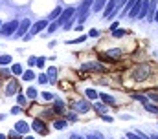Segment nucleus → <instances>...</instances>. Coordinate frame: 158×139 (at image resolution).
Masks as SVG:
<instances>
[{
  "label": "nucleus",
  "instance_id": "obj_1",
  "mask_svg": "<svg viewBox=\"0 0 158 139\" xmlns=\"http://www.w3.org/2000/svg\"><path fill=\"white\" fill-rule=\"evenodd\" d=\"M149 75H151V68H149L147 64L134 66V70L131 71V77H132L136 82H143V81H147V79H149Z\"/></svg>",
  "mask_w": 158,
  "mask_h": 139
},
{
  "label": "nucleus",
  "instance_id": "obj_2",
  "mask_svg": "<svg viewBox=\"0 0 158 139\" xmlns=\"http://www.w3.org/2000/svg\"><path fill=\"white\" fill-rule=\"evenodd\" d=\"M94 4V0H83V4H81V7L76 9V18H79V22H83L85 18H86V15H88V11H90V6Z\"/></svg>",
  "mask_w": 158,
  "mask_h": 139
},
{
  "label": "nucleus",
  "instance_id": "obj_3",
  "mask_svg": "<svg viewBox=\"0 0 158 139\" xmlns=\"http://www.w3.org/2000/svg\"><path fill=\"white\" fill-rule=\"evenodd\" d=\"M74 15H76V7H66V9H63V11H61V15L57 17V20H55V22H57L59 26H63V24H66Z\"/></svg>",
  "mask_w": 158,
  "mask_h": 139
},
{
  "label": "nucleus",
  "instance_id": "obj_4",
  "mask_svg": "<svg viewBox=\"0 0 158 139\" xmlns=\"http://www.w3.org/2000/svg\"><path fill=\"white\" fill-rule=\"evenodd\" d=\"M46 26H48V22H46V20H39V22H35V24H33V28L24 35V40H30L31 37H35L37 33H40L42 30H46Z\"/></svg>",
  "mask_w": 158,
  "mask_h": 139
},
{
  "label": "nucleus",
  "instance_id": "obj_5",
  "mask_svg": "<svg viewBox=\"0 0 158 139\" xmlns=\"http://www.w3.org/2000/svg\"><path fill=\"white\" fill-rule=\"evenodd\" d=\"M17 26H19V22H17V20H11V22L4 24V26L0 28V35H2V37H7V35L15 33V31H17Z\"/></svg>",
  "mask_w": 158,
  "mask_h": 139
},
{
  "label": "nucleus",
  "instance_id": "obj_6",
  "mask_svg": "<svg viewBox=\"0 0 158 139\" xmlns=\"http://www.w3.org/2000/svg\"><path fill=\"white\" fill-rule=\"evenodd\" d=\"M72 108H74L77 113H85V112H88V110H90V101H86V99L76 101V103L72 104Z\"/></svg>",
  "mask_w": 158,
  "mask_h": 139
},
{
  "label": "nucleus",
  "instance_id": "obj_7",
  "mask_svg": "<svg viewBox=\"0 0 158 139\" xmlns=\"http://www.w3.org/2000/svg\"><path fill=\"white\" fill-rule=\"evenodd\" d=\"M81 70L83 71H105V66L101 62H85Z\"/></svg>",
  "mask_w": 158,
  "mask_h": 139
},
{
  "label": "nucleus",
  "instance_id": "obj_8",
  "mask_svg": "<svg viewBox=\"0 0 158 139\" xmlns=\"http://www.w3.org/2000/svg\"><path fill=\"white\" fill-rule=\"evenodd\" d=\"M30 24H31V22H30V18H24V20L19 24V30L15 31V37H24V35L30 31Z\"/></svg>",
  "mask_w": 158,
  "mask_h": 139
},
{
  "label": "nucleus",
  "instance_id": "obj_9",
  "mask_svg": "<svg viewBox=\"0 0 158 139\" xmlns=\"http://www.w3.org/2000/svg\"><path fill=\"white\" fill-rule=\"evenodd\" d=\"M31 128H33V130H37L39 134H48L46 123H44L42 119H33V123H31Z\"/></svg>",
  "mask_w": 158,
  "mask_h": 139
},
{
  "label": "nucleus",
  "instance_id": "obj_10",
  "mask_svg": "<svg viewBox=\"0 0 158 139\" xmlns=\"http://www.w3.org/2000/svg\"><path fill=\"white\" fill-rule=\"evenodd\" d=\"M17 90H19V82H17L15 79L7 81V86H6V95H13V93H17Z\"/></svg>",
  "mask_w": 158,
  "mask_h": 139
},
{
  "label": "nucleus",
  "instance_id": "obj_11",
  "mask_svg": "<svg viewBox=\"0 0 158 139\" xmlns=\"http://www.w3.org/2000/svg\"><path fill=\"white\" fill-rule=\"evenodd\" d=\"M142 6H143V0H136V2H134V6H132V7L129 9V17H131V18L138 17V13H140Z\"/></svg>",
  "mask_w": 158,
  "mask_h": 139
},
{
  "label": "nucleus",
  "instance_id": "obj_12",
  "mask_svg": "<svg viewBox=\"0 0 158 139\" xmlns=\"http://www.w3.org/2000/svg\"><path fill=\"white\" fill-rule=\"evenodd\" d=\"M15 132H19V134H28V132H30L28 123H26V121H17V125H15Z\"/></svg>",
  "mask_w": 158,
  "mask_h": 139
},
{
  "label": "nucleus",
  "instance_id": "obj_13",
  "mask_svg": "<svg viewBox=\"0 0 158 139\" xmlns=\"http://www.w3.org/2000/svg\"><path fill=\"white\" fill-rule=\"evenodd\" d=\"M48 82H52V84H55L57 82V68H48Z\"/></svg>",
  "mask_w": 158,
  "mask_h": 139
},
{
  "label": "nucleus",
  "instance_id": "obj_14",
  "mask_svg": "<svg viewBox=\"0 0 158 139\" xmlns=\"http://www.w3.org/2000/svg\"><path fill=\"white\" fill-rule=\"evenodd\" d=\"M147 11H149V0H143V6H142V9H140V13H138L136 18H145Z\"/></svg>",
  "mask_w": 158,
  "mask_h": 139
},
{
  "label": "nucleus",
  "instance_id": "obj_15",
  "mask_svg": "<svg viewBox=\"0 0 158 139\" xmlns=\"http://www.w3.org/2000/svg\"><path fill=\"white\" fill-rule=\"evenodd\" d=\"M103 55H109V59L118 61L119 57H121V50H109V51H107V53H103Z\"/></svg>",
  "mask_w": 158,
  "mask_h": 139
},
{
  "label": "nucleus",
  "instance_id": "obj_16",
  "mask_svg": "<svg viewBox=\"0 0 158 139\" xmlns=\"http://www.w3.org/2000/svg\"><path fill=\"white\" fill-rule=\"evenodd\" d=\"M98 97H99L103 103H107V104H114V103H116V99H114L112 95H109V93H99Z\"/></svg>",
  "mask_w": 158,
  "mask_h": 139
},
{
  "label": "nucleus",
  "instance_id": "obj_17",
  "mask_svg": "<svg viewBox=\"0 0 158 139\" xmlns=\"http://www.w3.org/2000/svg\"><path fill=\"white\" fill-rule=\"evenodd\" d=\"M53 112H55V113H63V112H64V103H63V101H55Z\"/></svg>",
  "mask_w": 158,
  "mask_h": 139
},
{
  "label": "nucleus",
  "instance_id": "obj_18",
  "mask_svg": "<svg viewBox=\"0 0 158 139\" xmlns=\"http://www.w3.org/2000/svg\"><path fill=\"white\" fill-rule=\"evenodd\" d=\"M109 0H94V11H101Z\"/></svg>",
  "mask_w": 158,
  "mask_h": 139
},
{
  "label": "nucleus",
  "instance_id": "obj_19",
  "mask_svg": "<svg viewBox=\"0 0 158 139\" xmlns=\"http://www.w3.org/2000/svg\"><path fill=\"white\" fill-rule=\"evenodd\" d=\"M53 126H55L57 130H64V128H66V121H64V119H57V121L53 123Z\"/></svg>",
  "mask_w": 158,
  "mask_h": 139
},
{
  "label": "nucleus",
  "instance_id": "obj_20",
  "mask_svg": "<svg viewBox=\"0 0 158 139\" xmlns=\"http://www.w3.org/2000/svg\"><path fill=\"white\" fill-rule=\"evenodd\" d=\"M143 108L147 112H151V113H158V106H155V104H151V103H143Z\"/></svg>",
  "mask_w": 158,
  "mask_h": 139
},
{
  "label": "nucleus",
  "instance_id": "obj_21",
  "mask_svg": "<svg viewBox=\"0 0 158 139\" xmlns=\"http://www.w3.org/2000/svg\"><path fill=\"white\" fill-rule=\"evenodd\" d=\"M26 97L33 101V99L37 97V90H35V88H28V90H26Z\"/></svg>",
  "mask_w": 158,
  "mask_h": 139
},
{
  "label": "nucleus",
  "instance_id": "obj_22",
  "mask_svg": "<svg viewBox=\"0 0 158 139\" xmlns=\"http://www.w3.org/2000/svg\"><path fill=\"white\" fill-rule=\"evenodd\" d=\"M11 64V55H2L0 57V66H7Z\"/></svg>",
  "mask_w": 158,
  "mask_h": 139
},
{
  "label": "nucleus",
  "instance_id": "obj_23",
  "mask_svg": "<svg viewBox=\"0 0 158 139\" xmlns=\"http://www.w3.org/2000/svg\"><path fill=\"white\" fill-rule=\"evenodd\" d=\"M22 77H24V81H33V79H35V73H33L31 70H28V71L22 73Z\"/></svg>",
  "mask_w": 158,
  "mask_h": 139
},
{
  "label": "nucleus",
  "instance_id": "obj_24",
  "mask_svg": "<svg viewBox=\"0 0 158 139\" xmlns=\"http://www.w3.org/2000/svg\"><path fill=\"white\" fill-rule=\"evenodd\" d=\"M98 95H99V93H98L96 90H90V88L86 90V97H88L90 101H94V99H98Z\"/></svg>",
  "mask_w": 158,
  "mask_h": 139
},
{
  "label": "nucleus",
  "instance_id": "obj_25",
  "mask_svg": "<svg viewBox=\"0 0 158 139\" xmlns=\"http://www.w3.org/2000/svg\"><path fill=\"white\" fill-rule=\"evenodd\" d=\"M94 110H96V112H99L101 115H105V113H107V106H105V104H94Z\"/></svg>",
  "mask_w": 158,
  "mask_h": 139
},
{
  "label": "nucleus",
  "instance_id": "obj_26",
  "mask_svg": "<svg viewBox=\"0 0 158 139\" xmlns=\"http://www.w3.org/2000/svg\"><path fill=\"white\" fill-rule=\"evenodd\" d=\"M11 73H15V75H22V66H20V64H13V66H11Z\"/></svg>",
  "mask_w": 158,
  "mask_h": 139
},
{
  "label": "nucleus",
  "instance_id": "obj_27",
  "mask_svg": "<svg viewBox=\"0 0 158 139\" xmlns=\"http://www.w3.org/2000/svg\"><path fill=\"white\" fill-rule=\"evenodd\" d=\"M132 99H136L140 103H147V97L145 95H140V93H132Z\"/></svg>",
  "mask_w": 158,
  "mask_h": 139
},
{
  "label": "nucleus",
  "instance_id": "obj_28",
  "mask_svg": "<svg viewBox=\"0 0 158 139\" xmlns=\"http://www.w3.org/2000/svg\"><path fill=\"white\" fill-rule=\"evenodd\" d=\"M86 40V37L85 35H81V37H77V38H74V40H68L70 44H81V42H85Z\"/></svg>",
  "mask_w": 158,
  "mask_h": 139
},
{
  "label": "nucleus",
  "instance_id": "obj_29",
  "mask_svg": "<svg viewBox=\"0 0 158 139\" xmlns=\"http://www.w3.org/2000/svg\"><path fill=\"white\" fill-rule=\"evenodd\" d=\"M44 101H53V93H50V92H42V95H40Z\"/></svg>",
  "mask_w": 158,
  "mask_h": 139
},
{
  "label": "nucleus",
  "instance_id": "obj_30",
  "mask_svg": "<svg viewBox=\"0 0 158 139\" xmlns=\"http://www.w3.org/2000/svg\"><path fill=\"white\" fill-rule=\"evenodd\" d=\"M61 11H63V9H61V7H55V9H53V11H52V15H50V18H57V17H59V15H61Z\"/></svg>",
  "mask_w": 158,
  "mask_h": 139
},
{
  "label": "nucleus",
  "instance_id": "obj_31",
  "mask_svg": "<svg viewBox=\"0 0 158 139\" xmlns=\"http://www.w3.org/2000/svg\"><path fill=\"white\" fill-rule=\"evenodd\" d=\"M39 82L40 84H46V82H48V75H46V73H40L39 75Z\"/></svg>",
  "mask_w": 158,
  "mask_h": 139
},
{
  "label": "nucleus",
  "instance_id": "obj_32",
  "mask_svg": "<svg viewBox=\"0 0 158 139\" xmlns=\"http://www.w3.org/2000/svg\"><path fill=\"white\" fill-rule=\"evenodd\" d=\"M48 26H50V28H48V33H53V31L59 28V24H57V22H53V24H48Z\"/></svg>",
  "mask_w": 158,
  "mask_h": 139
},
{
  "label": "nucleus",
  "instance_id": "obj_33",
  "mask_svg": "<svg viewBox=\"0 0 158 139\" xmlns=\"http://www.w3.org/2000/svg\"><path fill=\"white\" fill-rule=\"evenodd\" d=\"M127 139H143V137L138 136V134H134V132H129V134H127Z\"/></svg>",
  "mask_w": 158,
  "mask_h": 139
},
{
  "label": "nucleus",
  "instance_id": "obj_34",
  "mask_svg": "<svg viewBox=\"0 0 158 139\" xmlns=\"http://www.w3.org/2000/svg\"><path fill=\"white\" fill-rule=\"evenodd\" d=\"M17 101H19V104H22V106H24L26 101H28V97H26V95H19V97H17Z\"/></svg>",
  "mask_w": 158,
  "mask_h": 139
},
{
  "label": "nucleus",
  "instance_id": "obj_35",
  "mask_svg": "<svg viewBox=\"0 0 158 139\" xmlns=\"http://www.w3.org/2000/svg\"><path fill=\"white\" fill-rule=\"evenodd\" d=\"M147 99H153V101H156V103H158V92H156V93H155V92H149Z\"/></svg>",
  "mask_w": 158,
  "mask_h": 139
},
{
  "label": "nucleus",
  "instance_id": "obj_36",
  "mask_svg": "<svg viewBox=\"0 0 158 139\" xmlns=\"http://www.w3.org/2000/svg\"><path fill=\"white\" fill-rule=\"evenodd\" d=\"M134 2H136V0H127V4H125V11H129V9L134 6Z\"/></svg>",
  "mask_w": 158,
  "mask_h": 139
},
{
  "label": "nucleus",
  "instance_id": "obj_37",
  "mask_svg": "<svg viewBox=\"0 0 158 139\" xmlns=\"http://www.w3.org/2000/svg\"><path fill=\"white\" fill-rule=\"evenodd\" d=\"M112 35H114L116 38H118V37H123V30H114V31H112Z\"/></svg>",
  "mask_w": 158,
  "mask_h": 139
},
{
  "label": "nucleus",
  "instance_id": "obj_38",
  "mask_svg": "<svg viewBox=\"0 0 158 139\" xmlns=\"http://www.w3.org/2000/svg\"><path fill=\"white\" fill-rule=\"evenodd\" d=\"M28 64H30V66H35V64H37V59H35V57H30V59H28Z\"/></svg>",
  "mask_w": 158,
  "mask_h": 139
},
{
  "label": "nucleus",
  "instance_id": "obj_39",
  "mask_svg": "<svg viewBox=\"0 0 158 139\" xmlns=\"http://www.w3.org/2000/svg\"><path fill=\"white\" fill-rule=\"evenodd\" d=\"M11 113H15V115L20 113V106H13V108H11Z\"/></svg>",
  "mask_w": 158,
  "mask_h": 139
},
{
  "label": "nucleus",
  "instance_id": "obj_40",
  "mask_svg": "<svg viewBox=\"0 0 158 139\" xmlns=\"http://www.w3.org/2000/svg\"><path fill=\"white\" fill-rule=\"evenodd\" d=\"M19 136H20V134H19V132H15V130L9 134V137H11V139H19Z\"/></svg>",
  "mask_w": 158,
  "mask_h": 139
},
{
  "label": "nucleus",
  "instance_id": "obj_41",
  "mask_svg": "<svg viewBox=\"0 0 158 139\" xmlns=\"http://www.w3.org/2000/svg\"><path fill=\"white\" fill-rule=\"evenodd\" d=\"M127 4V0H116V7H121V6H125Z\"/></svg>",
  "mask_w": 158,
  "mask_h": 139
},
{
  "label": "nucleus",
  "instance_id": "obj_42",
  "mask_svg": "<svg viewBox=\"0 0 158 139\" xmlns=\"http://www.w3.org/2000/svg\"><path fill=\"white\" fill-rule=\"evenodd\" d=\"M37 66H39V68L44 66V59H37Z\"/></svg>",
  "mask_w": 158,
  "mask_h": 139
},
{
  "label": "nucleus",
  "instance_id": "obj_43",
  "mask_svg": "<svg viewBox=\"0 0 158 139\" xmlns=\"http://www.w3.org/2000/svg\"><path fill=\"white\" fill-rule=\"evenodd\" d=\"M68 119H70V121H76V119H77V115H76V113H70V115H68Z\"/></svg>",
  "mask_w": 158,
  "mask_h": 139
},
{
  "label": "nucleus",
  "instance_id": "obj_44",
  "mask_svg": "<svg viewBox=\"0 0 158 139\" xmlns=\"http://www.w3.org/2000/svg\"><path fill=\"white\" fill-rule=\"evenodd\" d=\"M90 35H92V37H98V35H99V31H98V30H92V31H90Z\"/></svg>",
  "mask_w": 158,
  "mask_h": 139
},
{
  "label": "nucleus",
  "instance_id": "obj_45",
  "mask_svg": "<svg viewBox=\"0 0 158 139\" xmlns=\"http://www.w3.org/2000/svg\"><path fill=\"white\" fill-rule=\"evenodd\" d=\"M153 20H156L158 22V7H156V11H155V18H153Z\"/></svg>",
  "mask_w": 158,
  "mask_h": 139
},
{
  "label": "nucleus",
  "instance_id": "obj_46",
  "mask_svg": "<svg viewBox=\"0 0 158 139\" xmlns=\"http://www.w3.org/2000/svg\"><path fill=\"white\" fill-rule=\"evenodd\" d=\"M70 139H83V137H81V136H76V134H74V136H70Z\"/></svg>",
  "mask_w": 158,
  "mask_h": 139
},
{
  "label": "nucleus",
  "instance_id": "obj_47",
  "mask_svg": "<svg viewBox=\"0 0 158 139\" xmlns=\"http://www.w3.org/2000/svg\"><path fill=\"white\" fill-rule=\"evenodd\" d=\"M86 139H99V137H98V136H88Z\"/></svg>",
  "mask_w": 158,
  "mask_h": 139
},
{
  "label": "nucleus",
  "instance_id": "obj_48",
  "mask_svg": "<svg viewBox=\"0 0 158 139\" xmlns=\"http://www.w3.org/2000/svg\"><path fill=\"white\" fill-rule=\"evenodd\" d=\"M0 139H7V137H6V136H4V134H0Z\"/></svg>",
  "mask_w": 158,
  "mask_h": 139
},
{
  "label": "nucleus",
  "instance_id": "obj_49",
  "mask_svg": "<svg viewBox=\"0 0 158 139\" xmlns=\"http://www.w3.org/2000/svg\"><path fill=\"white\" fill-rule=\"evenodd\" d=\"M151 139H158V136H153V137H151Z\"/></svg>",
  "mask_w": 158,
  "mask_h": 139
},
{
  "label": "nucleus",
  "instance_id": "obj_50",
  "mask_svg": "<svg viewBox=\"0 0 158 139\" xmlns=\"http://www.w3.org/2000/svg\"><path fill=\"white\" fill-rule=\"evenodd\" d=\"M26 139H35V137H26Z\"/></svg>",
  "mask_w": 158,
  "mask_h": 139
},
{
  "label": "nucleus",
  "instance_id": "obj_51",
  "mask_svg": "<svg viewBox=\"0 0 158 139\" xmlns=\"http://www.w3.org/2000/svg\"><path fill=\"white\" fill-rule=\"evenodd\" d=\"M156 90H158V88H156Z\"/></svg>",
  "mask_w": 158,
  "mask_h": 139
},
{
  "label": "nucleus",
  "instance_id": "obj_52",
  "mask_svg": "<svg viewBox=\"0 0 158 139\" xmlns=\"http://www.w3.org/2000/svg\"><path fill=\"white\" fill-rule=\"evenodd\" d=\"M125 139H127V137H125Z\"/></svg>",
  "mask_w": 158,
  "mask_h": 139
}]
</instances>
